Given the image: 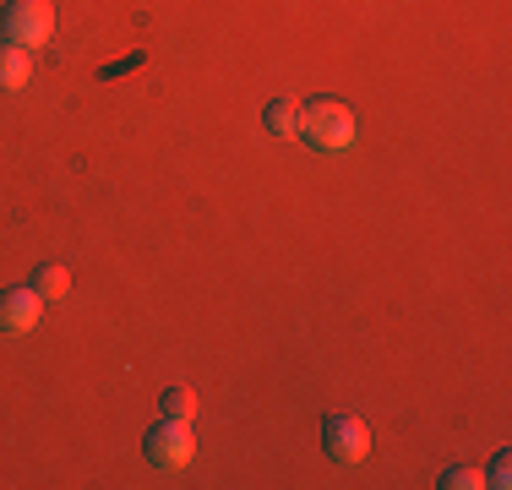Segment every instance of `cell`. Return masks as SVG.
<instances>
[{
	"label": "cell",
	"instance_id": "cell-1",
	"mask_svg": "<svg viewBox=\"0 0 512 490\" xmlns=\"http://www.w3.org/2000/svg\"><path fill=\"white\" fill-rule=\"evenodd\" d=\"M295 137H306L311 147H322V153H344V147H355V137H360V120H355V109L338 104V98H311L295 120Z\"/></svg>",
	"mask_w": 512,
	"mask_h": 490
},
{
	"label": "cell",
	"instance_id": "cell-2",
	"mask_svg": "<svg viewBox=\"0 0 512 490\" xmlns=\"http://www.w3.org/2000/svg\"><path fill=\"white\" fill-rule=\"evenodd\" d=\"M0 33H6V44L17 49H39L55 39V6L50 0H11L6 11H0Z\"/></svg>",
	"mask_w": 512,
	"mask_h": 490
},
{
	"label": "cell",
	"instance_id": "cell-3",
	"mask_svg": "<svg viewBox=\"0 0 512 490\" xmlns=\"http://www.w3.org/2000/svg\"><path fill=\"white\" fill-rule=\"evenodd\" d=\"M148 458H153V469H186V463L197 458L191 420H158L148 431Z\"/></svg>",
	"mask_w": 512,
	"mask_h": 490
},
{
	"label": "cell",
	"instance_id": "cell-4",
	"mask_svg": "<svg viewBox=\"0 0 512 490\" xmlns=\"http://www.w3.org/2000/svg\"><path fill=\"white\" fill-rule=\"evenodd\" d=\"M322 447H327L333 463H365L371 431H365V420H355V414H327L322 420Z\"/></svg>",
	"mask_w": 512,
	"mask_h": 490
},
{
	"label": "cell",
	"instance_id": "cell-5",
	"mask_svg": "<svg viewBox=\"0 0 512 490\" xmlns=\"http://www.w3.org/2000/svg\"><path fill=\"white\" fill-rule=\"evenodd\" d=\"M39 316H44V294L33 289V284L0 289V333H28Z\"/></svg>",
	"mask_w": 512,
	"mask_h": 490
},
{
	"label": "cell",
	"instance_id": "cell-6",
	"mask_svg": "<svg viewBox=\"0 0 512 490\" xmlns=\"http://www.w3.org/2000/svg\"><path fill=\"white\" fill-rule=\"evenodd\" d=\"M28 71H33L28 49H17V44H0V88H6V93L28 88Z\"/></svg>",
	"mask_w": 512,
	"mask_h": 490
},
{
	"label": "cell",
	"instance_id": "cell-7",
	"mask_svg": "<svg viewBox=\"0 0 512 490\" xmlns=\"http://www.w3.org/2000/svg\"><path fill=\"white\" fill-rule=\"evenodd\" d=\"M33 289L44 294V305H55V300H66V294H71V273H66V267H55V262H44L39 278H33Z\"/></svg>",
	"mask_w": 512,
	"mask_h": 490
},
{
	"label": "cell",
	"instance_id": "cell-8",
	"mask_svg": "<svg viewBox=\"0 0 512 490\" xmlns=\"http://www.w3.org/2000/svg\"><path fill=\"white\" fill-rule=\"evenodd\" d=\"M295 120H300L295 98H273V104H267V131H273V137H295Z\"/></svg>",
	"mask_w": 512,
	"mask_h": 490
},
{
	"label": "cell",
	"instance_id": "cell-9",
	"mask_svg": "<svg viewBox=\"0 0 512 490\" xmlns=\"http://www.w3.org/2000/svg\"><path fill=\"white\" fill-rule=\"evenodd\" d=\"M197 414V398H191L186 387H169L164 392V420H191Z\"/></svg>",
	"mask_w": 512,
	"mask_h": 490
},
{
	"label": "cell",
	"instance_id": "cell-10",
	"mask_svg": "<svg viewBox=\"0 0 512 490\" xmlns=\"http://www.w3.org/2000/svg\"><path fill=\"white\" fill-rule=\"evenodd\" d=\"M442 485H447V490H474V485H485V474H480V469H447Z\"/></svg>",
	"mask_w": 512,
	"mask_h": 490
},
{
	"label": "cell",
	"instance_id": "cell-11",
	"mask_svg": "<svg viewBox=\"0 0 512 490\" xmlns=\"http://www.w3.org/2000/svg\"><path fill=\"white\" fill-rule=\"evenodd\" d=\"M485 485H491V490H507V485H512V458H507V452L491 463V474H485Z\"/></svg>",
	"mask_w": 512,
	"mask_h": 490
}]
</instances>
